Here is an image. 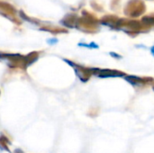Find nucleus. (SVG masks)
Instances as JSON below:
<instances>
[{
    "instance_id": "nucleus-1",
    "label": "nucleus",
    "mask_w": 154,
    "mask_h": 153,
    "mask_svg": "<svg viewBox=\"0 0 154 153\" xmlns=\"http://www.w3.org/2000/svg\"><path fill=\"white\" fill-rule=\"evenodd\" d=\"M79 46H84V47H88V48H93V49H97L98 48V45H97L96 43L92 42L90 44H85V43H79Z\"/></svg>"
},
{
    "instance_id": "nucleus-2",
    "label": "nucleus",
    "mask_w": 154,
    "mask_h": 153,
    "mask_svg": "<svg viewBox=\"0 0 154 153\" xmlns=\"http://www.w3.org/2000/svg\"><path fill=\"white\" fill-rule=\"evenodd\" d=\"M110 55H111V56H114V57H116V58H121V56H119V55H117V54H116V53H114V52H110Z\"/></svg>"
},
{
    "instance_id": "nucleus-3",
    "label": "nucleus",
    "mask_w": 154,
    "mask_h": 153,
    "mask_svg": "<svg viewBox=\"0 0 154 153\" xmlns=\"http://www.w3.org/2000/svg\"><path fill=\"white\" fill-rule=\"evenodd\" d=\"M48 42L49 43H55V42H57V40L56 39H54V40H49Z\"/></svg>"
},
{
    "instance_id": "nucleus-4",
    "label": "nucleus",
    "mask_w": 154,
    "mask_h": 153,
    "mask_svg": "<svg viewBox=\"0 0 154 153\" xmlns=\"http://www.w3.org/2000/svg\"><path fill=\"white\" fill-rule=\"evenodd\" d=\"M151 51H152V55H153V56H154V46H153V47H152V48Z\"/></svg>"
}]
</instances>
